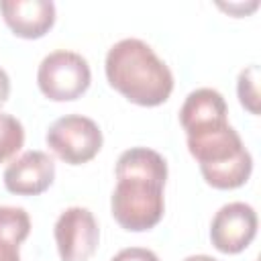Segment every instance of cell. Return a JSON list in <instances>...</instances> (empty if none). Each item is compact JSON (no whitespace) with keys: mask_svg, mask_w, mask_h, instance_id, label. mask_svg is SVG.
I'll list each match as a JSON object with an SVG mask.
<instances>
[{"mask_svg":"<svg viewBox=\"0 0 261 261\" xmlns=\"http://www.w3.org/2000/svg\"><path fill=\"white\" fill-rule=\"evenodd\" d=\"M116 186L110 198L114 220L133 232L153 228L163 218V188L167 179L165 159L147 147H133L116 161Z\"/></svg>","mask_w":261,"mask_h":261,"instance_id":"cell-1","label":"cell"},{"mask_svg":"<svg viewBox=\"0 0 261 261\" xmlns=\"http://www.w3.org/2000/svg\"><path fill=\"white\" fill-rule=\"evenodd\" d=\"M108 84L128 102L139 106H159L173 90V73L163 59L141 39L114 43L104 61Z\"/></svg>","mask_w":261,"mask_h":261,"instance_id":"cell-2","label":"cell"},{"mask_svg":"<svg viewBox=\"0 0 261 261\" xmlns=\"http://www.w3.org/2000/svg\"><path fill=\"white\" fill-rule=\"evenodd\" d=\"M186 143L208 186L234 190L247 184L253 171V157L226 116L188 128Z\"/></svg>","mask_w":261,"mask_h":261,"instance_id":"cell-3","label":"cell"},{"mask_svg":"<svg viewBox=\"0 0 261 261\" xmlns=\"http://www.w3.org/2000/svg\"><path fill=\"white\" fill-rule=\"evenodd\" d=\"M92 82V71L86 61L75 51L57 49L43 57L37 69V84L43 96L53 102L77 100Z\"/></svg>","mask_w":261,"mask_h":261,"instance_id":"cell-4","label":"cell"},{"mask_svg":"<svg viewBox=\"0 0 261 261\" xmlns=\"http://www.w3.org/2000/svg\"><path fill=\"white\" fill-rule=\"evenodd\" d=\"M45 141L61 161L82 165L92 161L102 149V130L88 116L65 114L49 126Z\"/></svg>","mask_w":261,"mask_h":261,"instance_id":"cell-5","label":"cell"},{"mask_svg":"<svg viewBox=\"0 0 261 261\" xmlns=\"http://www.w3.org/2000/svg\"><path fill=\"white\" fill-rule=\"evenodd\" d=\"M61 261H88L100 241V228L88 208L71 206L63 210L53 226Z\"/></svg>","mask_w":261,"mask_h":261,"instance_id":"cell-6","label":"cell"},{"mask_svg":"<svg viewBox=\"0 0 261 261\" xmlns=\"http://www.w3.org/2000/svg\"><path fill=\"white\" fill-rule=\"evenodd\" d=\"M257 234V212L245 202H228L212 218L210 241L226 255L245 251Z\"/></svg>","mask_w":261,"mask_h":261,"instance_id":"cell-7","label":"cell"},{"mask_svg":"<svg viewBox=\"0 0 261 261\" xmlns=\"http://www.w3.org/2000/svg\"><path fill=\"white\" fill-rule=\"evenodd\" d=\"M55 179V163L45 151H27L4 169V186L16 196H39Z\"/></svg>","mask_w":261,"mask_h":261,"instance_id":"cell-8","label":"cell"},{"mask_svg":"<svg viewBox=\"0 0 261 261\" xmlns=\"http://www.w3.org/2000/svg\"><path fill=\"white\" fill-rule=\"evenodd\" d=\"M0 12L8 29L20 39H41L55 24L51 0H2Z\"/></svg>","mask_w":261,"mask_h":261,"instance_id":"cell-9","label":"cell"},{"mask_svg":"<svg viewBox=\"0 0 261 261\" xmlns=\"http://www.w3.org/2000/svg\"><path fill=\"white\" fill-rule=\"evenodd\" d=\"M31 232L29 212L20 206H0V261H20V243Z\"/></svg>","mask_w":261,"mask_h":261,"instance_id":"cell-10","label":"cell"},{"mask_svg":"<svg viewBox=\"0 0 261 261\" xmlns=\"http://www.w3.org/2000/svg\"><path fill=\"white\" fill-rule=\"evenodd\" d=\"M24 145L22 122L6 112H0V163L14 157Z\"/></svg>","mask_w":261,"mask_h":261,"instance_id":"cell-11","label":"cell"},{"mask_svg":"<svg viewBox=\"0 0 261 261\" xmlns=\"http://www.w3.org/2000/svg\"><path fill=\"white\" fill-rule=\"evenodd\" d=\"M237 94L243 108H247L251 114H259V65L257 63L247 65L239 73Z\"/></svg>","mask_w":261,"mask_h":261,"instance_id":"cell-12","label":"cell"},{"mask_svg":"<svg viewBox=\"0 0 261 261\" xmlns=\"http://www.w3.org/2000/svg\"><path fill=\"white\" fill-rule=\"evenodd\" d=\"M110 261H159V257L145 247H126L118 251Z\"/></svg>","mask_w":261,"mask_h":261,"instance_id":"cell-13","label":"cell"},{"mask_svg":"<svg viewBox=\"0 0 261 261\" xmlns=\"http://www.w3.org/2000/svg\"><path fill=\"white\" fill-rule=\"evenodd\" d=\"M8 96H10V77H8V73L0 67V108L8 102Z\"/></svg>","mask_w":261,"mask_h":261,"instance_id":"cell-14","label":"cell"},{"mask_svg":"<svg viewBox=\"0 0 261 261\" xmlns=\"http://www.w3.org/2000/svg\"><path fill=\"white\" fill-rule=\"evenodd\" d=\"M184 261H218V259H214V257H210V255H190V257H186Z\"/></svg>","mask_w":261,"mask_h":261,"instance_id":"cell-15","label":"cell"}]
</instances>
